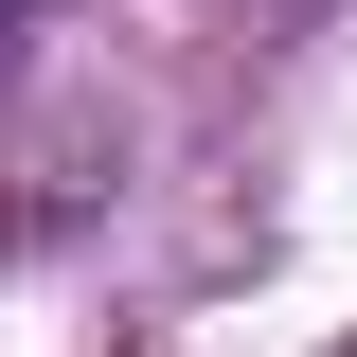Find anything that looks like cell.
Instances as JSON below:
<instances>
[{"instance_id": "cell-1", "label": "cell", "mask_w": 357, "mask_h": 357, "mask_svg": "<svg viewBox=\"0 0 357 357\" xmlns=\"http://www.w3.org/2000/svg\"><path fill=\"white\" fill-rule=\"evenodd\" d=\"M18 36H36V0H0V54H18Z\"/></svg>"}]
</instances>
